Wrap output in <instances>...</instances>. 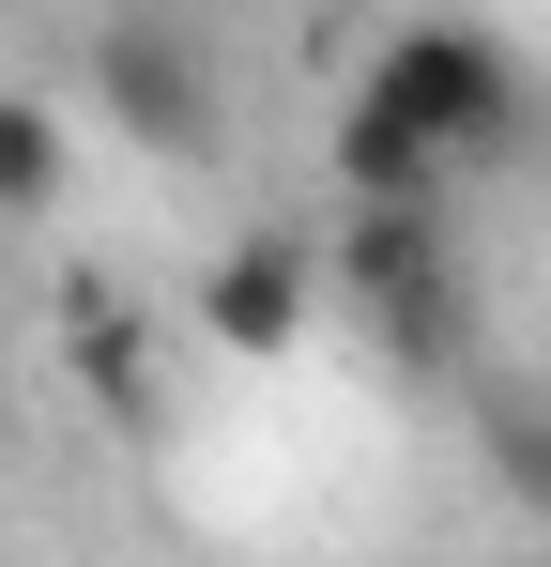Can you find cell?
Masks as SVG:
<instances>
[{
	"label": "cell",
	"instance_id": "obj_1",
	"mask_svg": "<svg viewBox=\"0 0 551 567\" xmlns=\"http://www.w3.org/2000/svg\"><path fill=\"white\" fill-rule=\"evenodd\" d=\"M521 123V62L490 31H398L367 62V93L337 107V185L353 199H445L459 154H490Z\"/></svg>",
	"mask_w": 551,
	"mask_h": 567
},
{
	"label": "cell",
	"instance_id": "obj_2",
	"mask_svg": "<svg viewBox=\"0 0 551 567\" xmlns=\"http://www.w3.org/2000/svg\"><path fill=\"white\" fill-rule=\"evenodd\" d=\"M92 93L138 154H215V31L184 16H107L92 31Z\"/></svg>",
	"mask_w": 551,
	"mask_h": 567
},
{
	"label": "cell",
	"instance_id": "obj_3",
	"mask_svg": "<svg viewBox=\"0 0 551 567\" xmlns=\"http://www.w3.org/2000/svg\"><path fill=\"white\" fill-rule=\"evenodd\" d=\"M306 307H322V246L306 230H230L215 277H199V338L215 353H291Z\"/></svg>",
	"mask_w": 551,
	"mask_h": 567
},
{
	"label": "cell",
	"instance_id": "obj_4",
	"mask_svg": "<svg viewBox=\"0 0 551 567\" xmlns=\"http://www.w3.org/2000/svg\"><path fill=\"white\" fill-rule=\"evenodd\" d=\"M322 261H337V291H353V307H398V291L459 277V261H445V199H353V230H337Z\"/></svg>",
	"mask_w": 551,
	"mask_h": 567
},
{
	"label": "cell",
	"instance_id": "obj_5",
	"mask_svg": "<svg viewBox=\"0 0 551 567\" xmlns=\"http://www.w3.org/2000/svg\"><path fill=\"white\" fill-rule=\"evenodd\" d=\"M367 338H383V369H459V277H429V291H398V307H367Z\"/></svg>",
	"mask_w": 551,
	"mask_h": 567
},
{
	"label": "cell",
	"instance_id": "obj_6",
	"mask_svg": "<svg viewBox=\"0 0 551 567\" xmlns=\"http://www.w3.org/2000/svg\"><path fill=\"white\" fill-rule=\"evenodd\" d=\"M77 383L107 399V414H123V430L154 414V369H138V322H123V307H92V291H77Z\"/></svg>",
	"mask_w": 551,
	"mask_h": 567
},
{
	"label": "cell",
	"instance_id": "obj_7",
	"mask_svg": "<svg viewBox=\"0 0 551 567\" xmlns=\"http://www.w3.org/2000/svg\"><path fill=\"white\" fill-rule=\"evenodd\" d=\"M62 199V123L31 93H0V215H46Z\"/></svg>",
	"mask_w": 551,
	"mask_h": 567
},
{
	"label": "cell",
	"instance_id": "obj_8",
	"mask_svg": "<svg viewBox=\"0 0 551 567\" xmlns=\"http://www.w3.org/2000/svg\"><path fill=\"white\" fill-rule=\"evenodd\" d=\"M475 445H490V475L551 522V399H490V414H475Z\"/></svg>",
	"mask_w": 551,
	"mask_h": 567
}]
</instances>
